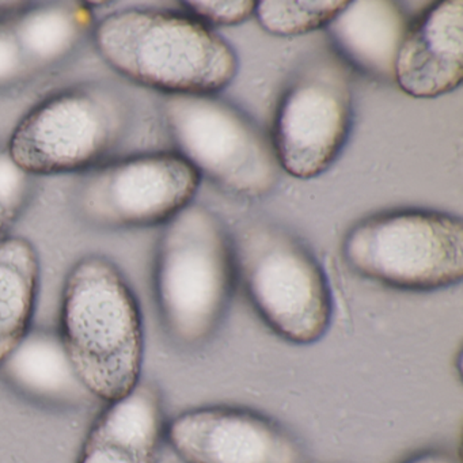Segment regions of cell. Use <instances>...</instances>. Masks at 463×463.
<instances>
[{
  "label": "cell",
  "instance_id": "12",
  "mask_svg": "<svg viewBox=\"0 0 463 463\" xmlns=\"http://www.w3.org/2000/svg\"><path fill=\"white\" fill-rule=\"evenodd\" d=\"M165 430L161 392L140 381L126 397L102 409L77 463H156Z\"/></svg>",
  "mask_w": 463,
  "mask_h": 463
},
{
  "label": "cell",
  "instance_id": "7",
  "mask_svg": "<svg viewBox=\"0 0 463 463\" xmlns=\"http://www.w3.org/2000/svg\"><path fill=\"white\" fill-rule=\"evenodd\" d=\"M343 256L357 275L403 291H438L463 278V223L430 210H397L354 224Z\"/></svg>",
  "mask_w": 463,
  "mask_h": 463
},
{
  "label": "cell",
  "instance_id": "20",
  "mask_svg": "<svg viewBox=\"0 0 463 463\" xmlns=\"http://www.w3.org/2000/svg\"><path fill=\"white\" fill-rule=\"evenodd\" d=\"M257 2H215V0H192L183 2L186 12L191 17L196 18L204 25L210 26H234L248 21L256 12Z\"/></svg>",
  "mask_w": 463,
  "mask_h": 463
},
{
  "label": "cell",
  "instance_id": "2",
  "mask_svg": "<svg viewBox=\"0 0 463 463\" xmlns=\"http://www.w3.org/2000/svg\"><path fill=\"white\" fill-rule=\"evenodd\" d=\"M91 39L113 71L165 96H213L240 70L234 48L189 14L120 10L96 23Z\"/></svg>",
  "mask_w": 463,
  "mask_h": 463
},
{
  "label": "cell",
  "instance_id": "15",
  "mask_svg": "<svg viewBox=\"0 0 463 463\" xmlns=\"http://www.w3.org/2000/svg\"><path fill=\"white\" fill-rule=\"evenodd\" d=\"M13 32L32 71H45L69 59L96 26L90 5L80 2L23 7L10 15Z\"/></svg>",
  "mask_w": 463,
  "mask_h": 463
},
{
  "label": "cell",
  "instance_id": "9",
  "mask_svg": "<svg viewBox=\"0 0 463 463\" xmlns=\"http://www.w3.org/2000/svg\"><path fill=\"white\" fill-rule=\"evenodd\" d=\"M354 126V91L345 64L319 52L300 66L279 101L272 143L281 170L299 180L324 175Z\"/></svg>",
  "mask_w": 463,
  "mask_h": 463
},
{
  "label": "cell",
  "instance_id": "3",
  "mask_svg": "<svg viewBox=\"0 0 463 463\" xmlns=\"http://www.w3.org/2000/svg\"><path fill=\"white\" fill-rule=\"evenodd\" d=\"M232 234L210 208L191 204L164 224L154 260L162 326L183 351H197L218 332L234 294Z\"/></svg>",
  "mask_w": 463,
  "mask_h": 463
},
{
  "label": "cell",
  "instance_id": "4",
  "mask_svg": "<svg viewBox=\"0 0 463 463\" xmlns=\"http://www.w3.org/2000/svg\"><path fill=\"white\" fill-rule=\"evenodd\" d=\"M237 279L278 337L313 345L332 324L329 281L310 249L280 224L251 219L232 234Z\"/></svg>",
  "mask_w": 463,
  "mask_h": 463
},
{
  "label": "cell",
  "instance_id": "1",
  "mask_svg": "<svg viewBox=\"0 0 463 463\" xmlns=\"http://www.w3.org/2000/svg\"><path fill=\"white\" fill-rule=\"evenodd\" d=\"M67 357L97 401L113 402L142 381V308L123 270L104 254H86L67 273L58 330Z\"/></svg>",
  "mask_w": 463,
  "mask_h": 463
},
{
  "label": "cell",
  "instance_id": "8",
  "mask_svg": "<svg viewBox=\"0 0 463 463\" xmlns=\"http://www.w3.org/2000/svg\"><path fill=\"white\" fill-rule=\"evenodd\" d=\"M200 183V173L178 153L140 154L82 173L71 203L94 229H146L166 224L191 205Z\"/></svg>",
  "mask_w": 463,
  "mask_h": 463
},
{
  "label": "cell",
  "instance_id": "5",
  "mask_svg": "<svg viewBox=\"0 0 463 463\" xmlns=\"http://www.w3.org/2000/svg\"><path fill=\"white\" fill-rule=\"evenodd\" d=\"M126 96L104 83L71 86L32 108L10 135V158L33 177L86 173L128 131Z\"/></svg>",
  "mask_w": 463,
  "mask_h": 463
},
{
  "label": "cell",
  "instance_id": "10",
  "mask_svg": "<svg viewBox=\"0 0 463 463\" xmlns=\"http://www.w3.org/2000/svg\"><path fill=\"white\" fill-rule=\"evenodd\" d=\"M165 438L185 463H307L287 428L250 409H189L167 422Z\"/></svg>",
  "mask_w": 463,
  "mask_h": 463
},
{
  "label": "cell",
  "instance_id": "19",
  "mask_svg": "<svg viewBox=\"0 0 463 463\" xmlns=\"http://www.w3.org/2000/svg\"><path fill=\"white\" fill-rule=\"evenodd\" d=\"M33 75L13 32L10 17L0 20V91L17 88Z\"/></svg>",
  "mask_w": 463,
  "mask_h": 463
},
{
  "label": "cell",
  "instance_id": "18",
  "mask_svg": "<svg viewBox=\"0 0 463 463\" xmlns=\"http://www.w3.org/2000/svg\"><path fill=\"white\" fill-rule=\"evenodd\" d=\"M36 177L21 170L10 158L6 147H0V242L25 213L36 194Z\"/></svg>",
  "mask_w": 463,
  "mask_h": 463
},
{
  "label": "cell",
  "instance_id": "6",
  "mask_svg": "<svg viewBox=\"0 0 463 463\" xmlns=\"http://www.w3.org/2000/svg\"><path fill=\"white\" fill-rule=\"evenodd\" d=\"M161 116L178 154L202 177L241 199L268 196L281 167L269 135L240 108L215 96H165Z\"/></svg>",
  "mask_w": 463,
  "mask_h": 463
},
{
  "label": "cell",
  "instance_id": "21",
  "mask_svg": "<svg viewBox=\"0 0 463 463\" xmlns=\"http://www.w3.org/2000/svg\"><path fill=\"white\" fill-rule=\"evenodd\" d=\"M402 463H460L452 452L441 449H430L417 452Z\"/></svg>",
  "mask_w": 463,
  "mask_h": 463
},
{
  "label": "cell",
  "instance_id": "22",
  "mask_svg": "<svg viewBox=\"0 0 463 463\" xmlns=\"http://www.w3.org/2000/svg\"><path fill=\"white\" fill-rule=\"evenodd\" d=\"M25 6L26 5L23 2H0V15L2 18L10 17Z\"/></svg>",
  "mask_w": 463,
  "mask_h": 463
},
{
  "label": "cell",
  "instance_id": "16",
  "mask_svg": "<svg viewBox=\"0 0 463 463\" xmlns=\"http://www.w3.org/2000/svg\"><path fill=\"white\" fill-rule=\"evenodd\" d=\"M42 280L36 246L24 237L0 242V365L31 332Z\"/></svg>",
  "mask_w": 463,
  "mask_h": 463
},
{
  "label": "cell",
  "instance_id": "13",
  "mask_svg": "<svg viewBox=\"0 0 463 463\" xmlns=\"http://www.w3.org/2000/svg\"><path fill=\"white\" fill-rule=\"evenodd\" d=\"M0 379L28 402L74 411L99 402L78 378L55 330L32 327L0 365Z\"/></svg>",
  "mask_w": 463,
  "mask_h": 463
},
{
  "label": "cell",
  "instance_id": "17",
  "mask_svg": "<svg viewBox=\"0 0 463 463\" xmlns=\"http://www.w3.org/2000/svg\"><path fill=\"white\" fill-rule=\"evenodd\" d=\"M346 5L348 2L333 0H264L257 2L254 15L268 33L281 37L300 36L326 29Z\"/></svg>",
  "mask_w": 463,
  "mask_h": 463
},
{
  "label": "cell",
  "instance_id": "11",
  "mask_svg": "<svg viewBox=\"0 0 463 463\" xmlns=\"http://www.w3.org/2000/svg\"><path fill=\"white\" fill-rule=\"evenodd\" d=\"M463 80V2L444 0L411 21L394 61V83L414 99H436Z\"/></svg>",
  "mask_w": 463,
  "mask_h": 463
},
{
  "label": "cell",
  "instance_id": "14",
  "mask_svg": "<svg viewBox=\"0 0 463 463\" xmlns=\"http://www.w3.org/2000/svg\"><path fill=\"white\" fill-rule=\"evenodd\" d=\"M411 21L395 2H348L327 25L335 55L382 83H394V61Z\"/></svg>",
  "mask_w": 463,
  "mask_h": 463
}]
</instances>
